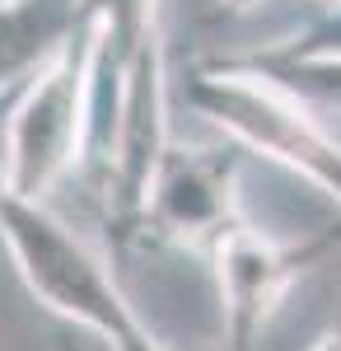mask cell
Wrapping results in <instances>:
<instances>
[{
	"label": "cell",
	"mask_w": 341,
	"mask_h": 351,
	"mask_svg": "<svg viewBox=\"0 0 341 351\" xmlns=\"http://www.w3.org/2000/svg\"><path fill=\"white\" fill-rule=\"evenodd\" d=\"M238 160L243 150L220 145H168V155L155 173V188L140 216V234L155 243L210 253L215 239L243 220L238 211Z\"/></svg>",
	"instance_id": "5b68a950"
},
{
	"label": "cell",
	"mask_w": 341,
	"mask_h": 351,
	"mask_svg": "<svg viewBox=\"0 0 341 351\" xmlns=\"http://www.w3.org/2000/svg\"><path fill=\"white\" fill-rule=\"evenodd\" d=\"M304 351H341V314H337L327 328H323V332H318V337H314Z\"/></svg>",
	"instance_id": "ba28073f"
},
{
	"label": "cell",
	"mask_w": 341,
	"mask_h": 351,
	"mask_svg": "<svg viewBox=\"0 0 341 351\" xmlns=\"http://www.w3.org/2000/svg\"><path fill=\"white\" fill-rule=\"evenodd\" d=\"M332 248V234L309 243H286L257 225H229L206 253L220 295V351H257L271 314L294 291L309 263Z\"/></svg>",
	"instance_id": "277c9868"
},
{
	"label": "cell",
	"mask_w": 341,
	"mask_h": 351,
	"mask_svg": "<svg viewBox=\"0 0 341 351\" xmlns=\"http://www.w3.org/2000/svg\"><path fill=\"white\" fill-rule=\"evenodd\" d=\"M183 80L187 108L201 122H210L229 145L294 173L341 211V141L318 117L314 104H304L286 84L266 80L262 71L243 66L234 56L201 61Z\"/></svg>",
	"instance_id": "6da1fadb"
},
{
	"label": "cell",
	"mask_w": 341,
	"mask_h": 351,
	"mask_svg": "<svg viewBox=\"0 0 341 351\" xmlns=\"http://www.w3.org/2000/svg\"><path fill=\"white\" fill-rule=\"evenodd\" d=\"M220 5H225V10H253L257 0H220ZM323 5H341V0H323Z\"/></svg>",
	"instance_id": "9c48e42d"
},
{
	"label": "cell",
	"mask_w": 341,
	"mask_h": 351,
	"mask_svg": "<svg viewBox=\"0 0 341 351\" xmlns=\"http://www.w3.org/2000/svg\"><path fill=\"white\" fill-rule=\"evenodd\" d=\"M0 243L10 248L28 295L61 324L103 337L112 351H168L122 295L112 267L47 211V202H24L0 188Z\"/></svg>",
	"instance_id": "7a4b0ae2"
},
{
	"label": "cell",
	"mask_w": 341,
	"mask_h": 351,
	"mask_svg": "<svg viewBox=\"0 0 341 351\" xmlns=\"http://www.w3.org/2000/svg\"><path fill=\"white\" fill-rule=\"evenodd\" d=\"M28 80L0 84V173H5V150H10V122H14V108H19V94H24Z\"/></svg>",
	"instance_id": "8992f818"
},
{
	"label": "cell",
	"mask_w": 341,
	"mask_h": 351,
	"mask_svg": "<svg viewBox=\"0 0 341 351\" xmlns=\"http://www.w3.org/2000/svg\"><path fill=\"white\" fill-rule=\"evenodd\" d=\"M52 351H112L103 337H94V332H79V328L61 324V332L52 337Z\"/></svg>",
	"instance_id": "52a82bcc"
},
{
	"label": "cell",
	"mask_w": 341,
	"mask_h": 351,
	"mask_svg": "<svg viewBox=\"0 0 341 351\" xmlns=\"http://www.w3.org/2000/svg\"><path fill=\"white\" fill-rule=\"evenodd\" d=\"M84 84H89V47H84V19L66 47H56L33 75H28L19 108L10 122V150L0 188L47 202V192L79 173L84 155Z\"/></svg>",
	"instance_id": "3957f363"
}]
</instances>
